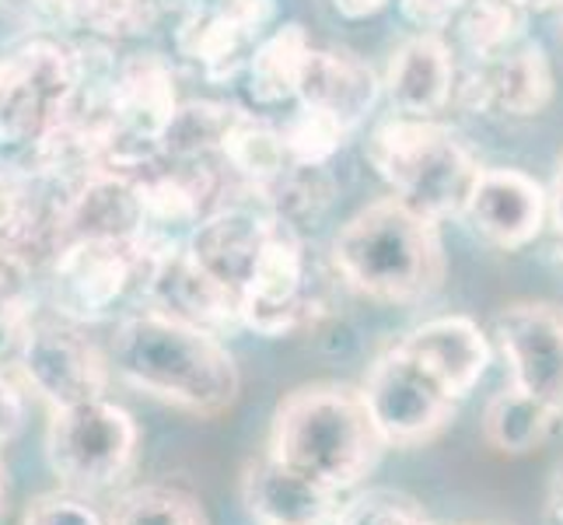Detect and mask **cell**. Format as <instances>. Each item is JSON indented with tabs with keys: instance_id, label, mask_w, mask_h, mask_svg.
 Masks as SVG:
<instances>
[{
	"instance_id": "cell-1",
	"label": "cell",
	"mask_w": 563,
	"mask_h": 525,
	"mask_svg": "<svg viewBox=\"0 0 563 525\" xmlns=\"http://www.w3.org/2000/svg\"><path fill=\"white\" fill-rule=\"evenodd\" d=\"M112 375L189 417H221L242 393V375L228 343L203 326L141 305L112 322Z\"/></svg>"
},
{
	"instance_id": "cell-2",
	"label": "cell",
	"mask_w": 563,
	"mask_h": 525,
	"mask_svg": "<svg viewBox=\"0 0 563 525\" xmlns=\"http://www.w3.org/2000/svg\"><path fill=\"white\" fill-rule=\"evenodd\" d=\"M329 263L351 291L385 305L423 302L444 281L438 221H427L396 197L357 210L333 239Z\"/></svg>"
},
{
	"instance_id": "cell-3",
	"label": "cell",
	"mask_w": 563,
	"mask_h": 525,
	"mask_svg": "<svg viewBox=\"0 0 563 525\" xmlns=\"http://www.w3.org/2000/svg\"><path fill=\"white\" fill-rule=\"evenodd\" d=\"M266 449L298 473L343 494L372 477L385 441L375 431L361 389L312 382L290 389L277 403Z\"/></svg>"
},
{
	"instance_id": "cell-4",
	"label": "cell",
	"mask_w": 563,
	"mask_h": 525,
	"mask_svg": "<svg viewBox=\"0 0 563 525\" xmlns=\"http://www.w3.org/2000/svg\"><path fill=\"white\" fill-rule=\"evenodd\" d=\"M88 77L85 39L35 29L0 50V154H25L74 112Z\"/></svg>"
},
{
	"instance_id": "cell-5",
	"label": "cell",
	"mask_w": 563,
	"mask_h": 525,
	"mask_svg": "<svg viewBox=\"0 0 563 525\" xmlns=\"http://www.w3.org/2000/svg\"><path fill=\"white\" fill-rule=\"evenodd\" d=\"M367 162L410 210L427 221H444L465 210L483 172L452 130L434 120L396 116L367 138Z\"/></svg>"
},
{
	"instance_id": "cell-6",
	"label": "cell",
	"mask_w": 563,
	"mask_h": 525,
	"mask_svg": "<svg viewBox=\"0 0 563 525\" xmlns=\"http://www.w3.org/2000/svg\"><path fill=\"white\" fill-rule=\"evenodd\" d=\"M154 260L137 239H70L46 266V308L77 326L123 319L147 302Z\"/></svg>"
},
{
	"instance_id": "cell-7",
	"label": "cell",
	"mask_w": 563,
	"mask_h": 525,
	"mask_svg": "<svg viewBox=\"0 0 563 525\" xmlns=\"http://www.w3.org/2000/svg\"><path fill=\"white\" fill-rule=\"evenodd\" d=\"M141 424L109 396L53 411L46 427V462L60 488L99 497L120 491L137 470Z\"/></svg>"
},
{
	"instance_id": "cell-8",
	"label": "cell",
	"mask_w": 563,
	"mask_h": 525,
	"mask_svg": "<svg viewBox=\"0 0 563 525\" xmlns=\"http://www.w3.org/2000/svg\"><path fill=\"white\" fill-rule=\"evenodd\" d=\"M179 109L176 74L162 53H130L115 64L106 91L109 168L137 172L162 158V141Z\"/></svg>"
},
{
	"instance_id": "cell-9",
	"label": "cell",
	"mask_w": 563,
	"mask_h": 525,
	"mask_svg": "<svg viewBox=\"0 0 563 525\" xmlns=\"http://www.w3.org/2000/svg\"><path fill=\"white\" fill-rule=\"evenodd\" d=\"M18 375L25 379L32 396L43 400L49 411L99 400L109 393L112 364L109 350L95 343L85 326L43 308L18 340L11 354Z\"/></svg>"
},
{
	"instance_id": "cell-10",
	"label": "cell",
	"mask_w": 563,
	"mask_h": 525,
	"mask_svg": "<svg viewBox=\"0 0 563 525\" xmlns=\"http://www.w3.org/2000/svg\"><path fill=\"white\" fill-rule=\"evenodd\" d=\"M361 396L385 449H420L434 441L459 411V400L444 393V385L399 343L382 350L367 368Z\"/></svg>"
},
{
	"instance_id": "cell-11",
	"label": "cell",
	"mask_w": 563,
	"mask_h": 525,
	"mask_svg": "<svg viewBox=\"0 0 563 525\" xmlns=\"http://www.w3.org/2000/svg\"><path fill=\"white\" fill-rule=\"evenodd\" d=\"M325 313V291L290 225L266 245L256 277L242 291V326L260 337H290Z\"/></svg>"
},
{
	"instance_id": "cell-12",
	"label": "cell",
	"mask_w": 563,
	"mask_h": 525,
	"mask_svg": "<svg viewBox=\"0 0 563 525\" xmlns=\"http://www.w3.org/2000/svg\"><path fill=\"white\" fill-rule=\"evenodd\" d=\"M274 18V0H192L176 25V53L207 81L228 85L245 74Z\"/></svg>"
},
{
	"instance_id": "cell-13",
	"label": "cell",
	"mask_w": 563,
	"mask_h": 525,
	"mask_svg": "<svg viewBox=\"0 0 563 525\" xmlns=\"http://www.w3.org/2000/svg\"><path fill=\"white\" fill-rule=\"evenodd\" d=\"M508 385L563 417V305L511 302L494 319Z\"/></svg>"
},
{
	"instance_id": "cell-14",
	"label": "cell",
	"mask_w": 563,
	"mask_h": 525,
	"mask_svg": "<svg viewBox=\"0 0 563 525\" xmlns=\"http://www.w3.org/2000/svg\"><path fill=\"white\" fill-rule=\"evenodd\" d=\"M280 225L284 221H277L266 210L256 193L242 186V197H224L197 225L186 249L210 277H218L224 287L235 291L242 302V291L256 277V266Z\"/></svg>"
},
{
	"instance_id": "cell-15",
	"label": "cell",
	"mask_w": 563,
	"mask_h": 525,
	"mask_svg": "<svg viewBox=\"0 0 563 525\" xmlns=\"http://www.w3.org/2000/svg\"><path fill=\"white\" fill-rule=\"evenodd\" d=\"M550 197L532 175L518 168H483L465 200L462 218L497 249H521L539 239Z\"/></svg>"
},
{
	"instance_id": "cell-16",
	"label": "cell",
	"mask_w": 563,
	"mask_h": 525,
	"mask_svg": "<svg viewBox=\"0 0 563 525\" xmlns=\"http://www.w3.org/2000/svg\"><path fill=\"white\" fill-rule=\"evenodd\" d=\"M239 494L256 525H333L343 508L336 491L298 473L269 449L245 462Z\"/></svg>"
},
{
	"instance_id": "cell-17",
	"label": "cell",
	"mask_w": 563,
	"mask_h": 525,
	"mask_svg": "<svg viewBox=\"0 0 563 525\" xmlns=\"http://www.w3.org/2000/svg\"><path fill=\"white\" fill-rule=\"evenodd\" d=\"M455 99L473 112L497 116H536L553 99V70L547 53L532 43L511 46L508 53L479 64L462 85Z\"/></svg>"
},
{
	"instance_id": "cell-18",
	"label": "cell",
	"mask_w": 563,
	"mask_h": 525,
	"mask_svg": "<svg viewBox=\"0 0 563 525\" xmlns=\"http://www.w3.org/2000/svg\"><path fill=\"white\" fill-rule=\"evenodd\" d=\"M162 313L186 319L192 326H203L210 333L224 337L228 329L242 326V302L231 287H224L218 277L189 256V249H172L154 260L147 302Z\"/></svg>"
},
{
	"instance_id": "cell-19",
	"label": "cell",
	"mask_w": 563,
	"mask_h": 525,
	"mask_svg": "<svg viewBox=\"0 0 563 525\" xmlns=\"http://www.w3.org/2000/svg\"><path fill=\"white\" fill-rule=\"evenodd\" d=\"M399 347L410 350L427 372L444 385V393L455 396L459 403L479 385L494 358L490 337L470 316L427 319L417 329H410L399 340Z\"/></svg>"
},
{
	"instance_id": "cell-20",
	"label": "cell",
	"mask_w": 563,
	"mask_h": 525,
	"mask_svg": "<svg viewBox=\"0 0 563 525\" xmlns=\"http://www.w3.org/2000/svg\"><path fill=\"white\" fill-rule=\"evenodd\" d=\"M455 61L438 32H420L388 61L385 91L399 116L434 120L455 99Z\"/></svg>"
},
{
	"instance_id": "cell-21",
	"label": "cell",
	"mask_w": 563,
	"mask_h": 525,
	"mask_svg": "<svg viewBox=\"0 0 563 525\" xmlns=\"http://www.w3.org/2000/svg\"><path fill=\"white\" fill-rule=\"evenodd\" d=\"M382 81L378 74L357 61L354 53H336V50H312L301 67L298 81V106L319 109L336 116L340 123L357 127L367 112L378 102Z\"/></svg>"
},
{
	"instance_id": "cell-22",
	"label": "cell",
	"mask_w": 563,
	"mask_h": 525,
	"mask_svg": "<svg viewBox=\"0 0 563 525\" xmlns=\"http://www.w3.org/2000/svg\"><path fill=\"white\" fill-rule=\"evenodd\" d=\"M70 239L141 242V193L133 172L102 168L70 193L64 204V242Z\"/></svg>"
},
{
	"instance_id": "cell-23",
	"label": "cell",
	"mask_w": 563,
	"mask_h": 525,
	"mask_svg": "<svg viewBox=\"0 0 563 525\" xmlns=\"http://www.w3.org/2000/svg\"><path fill=\"white\" fill-rule=\"evenodd\" d=\"M308 53H312V43H308V32L298 22L269 29L260 39V46L252 50L245 67L249 99L256 106H280L295 99Z\"/></svg>"
},
{
	"instance_id": "cell-24",
	"label": "cell",
	"mask_w": 563,
	"mask_h": 525,
	"mask_svg": "<svg viewBox=\"0 0 563 525\" xmlns=\"http://www.w3.org/2000/svg\"><path fill=\"white\" fill-rule=\"evenodd\" d=\"M560 420L563 417H556L550 406L518 393L515 385H504L483 414V438L500 456H529L539 445H547Z\"/></svg>"
},
{
	"instance_id": "cell-25",
	"label": "cell",
	"mask_w": 563,
	"mask_h": 525,
	"mask_svg": "<svg viewBox=\"0 0 563 525\" xmlns=\"http://www.w3.org/2000/svg\"><path fill=\"white\" fill-rule=\"evenodd\" d=\"M218 158L224 162V168L231 175H239L242 186H249V189L266 186L290 165L284 130H277L274 123H266L260 116L242 112V109L228 130Z\"/></svg>"
},
{
	"instance_id": "cell-26",
	"label": "cell",
	"mask_w": 563,
	"mask_h": 525,
	"mask_svg": "<svg viewBox=\"0 0 563 525\" xmlns=\"http://www.w3.org/2000/svg\"><path fill=\"white\" fill-rule=\"evenodd\" d=\"M256 197L266 204V210L274 214L277 221L290 225V228H305L316 225L325 207L333 204V179H329L325 165H295L290 162L277 179H269L266 186L252 189Z\"/></svg>"
},
{
	"instance_id": "cell-27",
	"label": "cell",
	"mask_w": 563,
	"mask_h": 525,
	"mask_svg": "<svg viewBox=\"0 0 563 525\" xmlns=\"http://www.w3.org/2000/svg\"><path fill=\"white\" fill-rule=\"evenodd\" d=\"M32 260L0 245V354H14L29 322L43 313V281Z\"/></svg>"
},
{
	"instance_id": "cell-28",
	"label": "cell",
	"mask_w": 563,
	"mask_h": 525,
	"mask_svg": "<svg viewBox=\"0 0 563 525\" xmlns=\"http://www.w3.org/2000/svg\"><path fill=\"white\" fill-rule=\"evenodd\" d=\"M239 109L221 102H179L176 116L165 130L162 158L168 162H207L210 154H221V144L235 123Z\"/></svg>"
},
{
	"instance_id": "cell-29",
	"label": "cell",
	"mask_w": 563,
	"mask_h": 525,
	"mask_svg": "<svg viewBox=\"0 0 563 525\" xmlns=\"http://www.w3.org/2000/svg\"><path fill=\"white\" fill-rule=\"evenodd\" d=\"M109 525H210L200 497L172 483H141L115 497Z\"/></svg>"
},
{
	"instance_id": "cell-30",
	"label": "cell",
	"mask_w": 563,
	"mask_h": 525,
	"mask_svg": "<svg viewBox=\"0 0 563 525\" xmlns=\"http://www.w3.org/2000/svg\"><path fill=\"white\" fill-rule=\"evenodd\" d=\"M521 22H526V11L515 8L511 0H465L455 18L462 46L479 64H487L494 56L518 46Z\"/></svg>"
},
{
	"instance_id": "cell-31",
	"label": "cell",
	"mask_w": 563,
	"mask_h": 525,
	"mask_svg": "<svg viewBox=\"0 0 563 525\" xmlns=\"http://www.w3.org/2000/svg\"><path fill=\"white\" fill-rule=\"evenodd\" d=\"M162 18V0H85L81 25L77 32L102 39V43H120V39L147 35Z\"/></svg>"
},
{
	"instance_id": "cell-32",
	"label": "cell",
	"mask_w": 563,
	"mask_h": 525,
	"mask_svg": "<svg viewBox=\"0 0 563 525\" xmlns=\"http://www.w3.org/2000/svg\"><path fill=\"white\" fill-rule=\"evenodd\" d=\"M346 133H351V127L340 123L336 116L298 106V112L284 123L287 158L295 165H325L340 151Z\"/></svg>"
},
{
	"instance_id": "cell-33",
	"label": "cell",
	"mask_w": 563,
	"mask_h": 525,
	"mask_svg": "<svg viewBox=\"0 0 563 525\" xmlns=\"http://www.w3.org/2000/svg\"><path fill=\"white\" fill-rule=\"evenodd\" d=\"M22 525H109V515L95 504V497L56 488L25 504Z\"/></svg>"
},
{
	"instance_id": "cell-34",
	"label": "cell",
	"mask_w": 563,
	"mask_h": 525,
	"mask_svg": "<svg viewBox=\"0 0 563 525\" xmlns=\"http://www.w3.org/2000/svg\"><path fill=\"white\" fill-rule=\"evenodd\" d=\"M333 525H434L427 518L417 501L388 491H372L361 494L351 504H343Z\"/></svg>"
},
{
	"instance_id": "cell-35",
	"label": "cell",
	"mask_w": 563,
	"mask_h": 525,
	"mask_svg": "<svg viewBox=\"0 0 563 525\" xmlns=\"http://www.w3.org/2000/svg\"><path fill=\"white\" fill-rule=\"evenodd\" d=\"M29 400H32V389L18 375V368L0 361V449L25 431Z\"/></svg>"
},
{
	"instance_id": "cell-36",
	"label": "cell",
	"mask_w": 563,
	"mask_h": 525,
	"mask_svg": "<svg viewBox=\"0 0 563 525\" xmlns=\"http://www.w3.org/2000/svg\"><path fill=\"white\" fill-rule=\"evenodd\" d=\"M465 0H399V11L406 14V22H413L423 32H438L444 25H452Z\"/></svg>"
},
{
	"instance_id": "cell-37",
	"label": "cell",
	"mask_w": 563,
	"mask_h": 525,
	"mask_svg": "<svg viewBox=\"0 0 563 525\" xmlns=\"http://www.w3.org/2000/svg\"><path fill=\"white\" fill-rule=\"evenodd\" d=\"M393 0H333V8L343 14V18H372L378 11H385Z\"/></svg>"
},
{
	"instance_id": "cell-38",
	"label": "cell",
	"mask_w": 563,
	"mask_h": 525,
	"mask_svg": "<svg viewBox=\"0 0 563 525\" xmlns=\"http://www.w3.org/2000/svg\"><path fill=\"white\" fill-rule=\"evenodd\" d=\"M32 8H35V0H0V11L11 18H22V22H32Z\"/></svg>"
},
{
	"instance_id": "cell-39",
	"label": "cell",
	"mask_w": 563,
	"mask_h": 525,
	"mask_svg": "<svg viewBox=\"0 0 563 525\" xmlns=\"http://www.w3.org/2000/svg\"><path fill=\"white\" fill-rule=\"evenodd\" d=\"M553 221H556V231H560V239H563V162H560L556 183H553Z\"/></svg>"
},
{
	"instance_id": "cell-40",
	"label": "cell",
	"mask_w": 563,
	"mask_h": 525,
	"mask_svg": "<svg viewBox=\"0 0 563 525\" xmlns=\"http://www.w3.org/2000/svg\"><path fill=\"white\" fill-rule=\"evenodd\" d=\"M8 504H11V477H8V462L0 456V522L8 515Z\"/></svg>"
},
{
	"instance_id": "cell-41",
	"label": "cell",
	"mask_w": 563,
	"mask_h": 525,
	"mask_svg": "<svg viewBox=\"0 0 563 525\" xmlns=\"http://www.w3.org/2000/svg\"><path fill=\"white\" fill-rule=\"evenodd\" d=\"M511 4L521 11H550V8H560L563 0H511Z\"/></svg>"
},
{
	"instance_id": "cell-42",
	"label": "cell",
	"mask_w": 563,
	"mask_h": 525,
	"mask_svg": "<svg viewBox=\"0 0 563 525\" xmlns=\"http://www.w3.org/2000/svg\"><path fill=\"white\" fill-rule=\"evenodd\" d=\"M556 518L563 522V477H560V488H556Z\"/></svg>"
},
{
	"instance_id": "cell-43",
	"label": "cell",
	"mask_w": 563,
	"mask_h": 525,
	"mask_svg": "<svg viewBox=\"0 0 563 525\" xmlns=\"http://www.w3.org/2000/svg\"><path fill=\"white\" fill-rule=\"evenodd\" d=\"M560 11H563V4H560Z\"/></svg>"
}]
</instances>
